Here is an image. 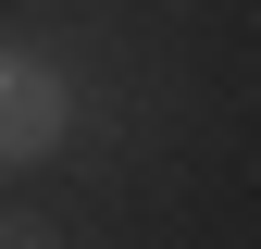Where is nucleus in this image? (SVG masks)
Masks as SVG:
<instances>
[{
  "label": "nucleus",
  "instance_id": "1",
  "mask_svg": "<svg viewBox=\"0 0 261 249\" xmlns=\"http://www.w3.org/2000/svg\"><path fill=\"white\" fill-rule=\"evenodd\" d=\"M75 62L62 50H25V38H0V175H25V162H50L62 137H75Z\"/></svg>",
  "mask_w": 261,
  "mask_h": 249
},
{
  "label": "nucleus",
  "instance_id": "2",
  "mask_svg": "<svg viewBox=\"0 0 261 249\" xmlns=\"http://www.w3.org/2000/svg\"><path fill=\"white\" fill-rule=\"evenodd\" d=\"M62 225H50V212H13V200H0V249H50Z\"/></svg>",
  "mask_w": 261,
  "mask_h": 249
}]
</instances>
